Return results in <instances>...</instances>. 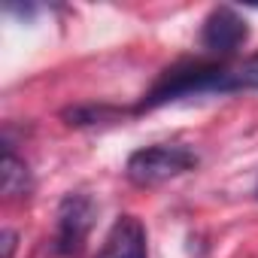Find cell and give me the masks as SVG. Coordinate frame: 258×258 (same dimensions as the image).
<instances>
[{
    "mask_svg": "<svg viewBox=\"0 0 258 258\" xmlns=\"http://www.w3.org/2000/svg\"><path fill=\"white\" fill-rule=\"evenodd\" d=\"M255 195H258V188H255Z\"/></svg>",
    "mask_w": 258,
    "mask_h": 258,
    "instance_id": "9c48e42d",
    "label": "cell"
},
{
    "mask_svg": "<svg viewBox=\"0 0 258 258\" xmlns=\"http://www.w3.org/2000/svg\"><path fill=\"white\" fill-rule=\"evenodd\" d=\"M0 176H4V195L7 198H19L31 191V173L28 164L22 158H16L13 146H4V164H0Z\"/></svg>",
    "mask_w": 258,
    "mask_h": 258,
    "instance_id": "8992f818",
    "label": "cell"
},
{
    "mask_svg": "<svg viewBox=\"0 0 258 258\" xmlns=\"http://www.w3.org/2000/svg\"><path fill=\"white\" fill-rule=\"evenodd\" d=\"M198 167L195 149L182 143H155L146 149H137L124 164V176L137 188H155L173 176H182Z\"/></svg>",
    "mask_w": 258,
    "mask_h": 258,
    "instance_id": "7a4b0ae2",
    "label": "cell"
},
{
    "mask_svg": "<svg viewBox=\"0 0 258 258\" xmlns=\"http://www.w3.org/2000/svg\"><path fill=\"white\" fill-rule=\"evenodd\" d=\"M13 249H16V231H4V258H13Z\"/></svg>",
    "mask_w": 258,
    "mask_h": 258,
    "instance_id": "ba28073f",
    "label": "cell"
},
{
    "mask_svg": "<svg viewBox=\"0 0 258 258\" xmlns=\"http://www.w3.org/2000/svg\"><path fill=\"white\" fill-rule=\"evenodd\" d=\"M97 258H146V228L137 216H118Z\"/></svg>",
    "mask_w": 258,
    "mask_h": 258,
    "instance_id": "5b68a950",
    "label": "cell"
},
{
    "mask_svg": "<svg viewBox=\"0 0 258 258\" xmlns=\"http://www.w3.org/2000/svg\"><path fill=\"white\" fill-rule=\"evenodd\" d=\"M237 76H240L243 88H255L258 85V55H252L246 64H240L237 67Z\"/></svg>",
    "mask_w": 258,
    "mask_h": 258,
    "instance_id": "52a82bcc",
    "label": "cell"
},
{
    "mask_svg": "<svg viewBox=\"0 0 258 258\" xmlns=\"http://www.w3.org/2000/svg\"><path fill=\"white\" fill-rule=\"evenodd\" d=\"M249 40V25L231 7H216L201 28V43L213 55H234Z\"/></svg>",
    "mask_w": 258,
    "mask_h": 258,
    "instance_id": "277c9868",
    "label": "cell"
},
{
    "mask_svg": "<svg viewBox=\"0 0 258 258\" xmlns=\"http://www.w3.org/2000/svg\"><path fill=\"white\" fill-rule=\"evenodd\" d=\"M243 82L237 76V70L222 67V64H179L173 70H167L152 91L143 97L140 109H155L164 106L170 100L179 97H191V94H222V91H240Z\"/></svg>",
    "mask_w": 258,
    "mask_h": 258,
    "instance_id": "6da1fadb",
    "label": "cell"
},
{
    "mask_svg": "<svg viewBox=\"0 0 258 258\" xmlns=\"http://www.w3.org/2000/svg\"><path fill=\"white\" fill-rule=\"evenodd\" d=\"M97 219V204L85 191H70L58 207V225H55V252L58 255H79L91 228Z\"/></svg>",
    "mask_w": 258,
    "mask_h": 258,
    "instance_id": "3957f363",
    "label": "cell"
}]
</instances>
